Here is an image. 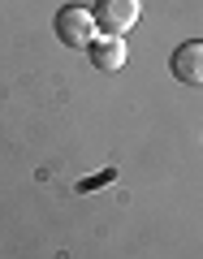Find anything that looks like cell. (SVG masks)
Segmentation results:
<instances>
[{
	"label": "cell",
	"mask_w": 203,
	"mask_h": 259,
	"mask_svg": "<svg viewBox=\"0 0 203 259\" xmlns=\"http://www.w3.org/2000/svg\"><path fill=\"white\" fill-rule=\"evenodd\" d=\"M56 35H61V44H69V48H87L95 39V18L83 9V5H69V9L56 13Z\"/></svg>",
	"instance_id": "1"
},
{
	"label": "cell",
	"mask_w": 203,
	"mask_h": 259,
	"mask_svg": "<svg viewBox=\"0 0 203 259\" xmlns=\"http://www.w3.org/2000/svg\"><path fill=\"white\" fill-rule=\"evenodd\" d=\"M173 78L186 87H203V44H182L173 52Z\"/></svg>",
	"instance_id": "3"
},
{
	"label": "cell",
	"mask_w": 203,
	"mask_h": 259,
	"mask_svg": "<svg viewBox=\"0 0 203 259\" xmlns=\"http://www.w3.org/2000/svg\"><path fill=\"white\" fill-rule=\"evenodd\" d=\"M91 65L95 69H121L126 65V48H121V35H108V39H91Z\"/></svg>",
	"instance_id": "4"
},
{
	"label": "cell",
	"mask_w": 203,
	"mask_h": 259,
	"mask_svg": "<svg viewBox=\"0 0 203 259\" xmlns=\"http://www.w3.org/2000/svg\"><path fill=\"white\" fill-rule=\"evenodd\" d=\"M139 13H143L139 0H100L95 22H100L108 35H126L130 26H139Z\"/></svg>",
	"instance_id": "2"
}]
</instances>
